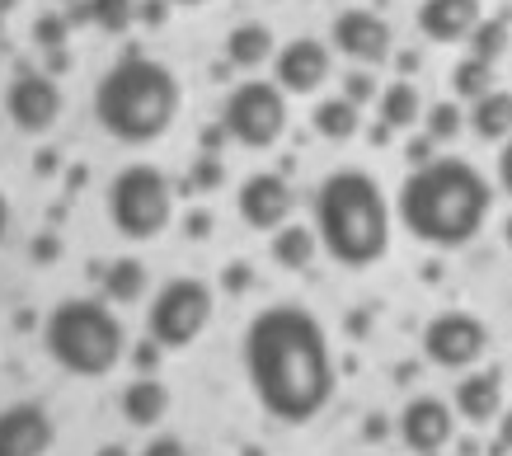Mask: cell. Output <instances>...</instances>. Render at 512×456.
<instances>
[{"label": "cell", "mask_w": 512, "mask_h": 456, "mask_svg": "<svg viewBox=\"0 0 512 456\" xmlns=\"http://www.w3.org/2000/svg\"><path fill=\"white\" fill-rule=\"evenodd\" d=\"M480 0H423L419 5V33L433 43H461L480 29Z\"/></svg>", "instance_id": "16"}, {"label": "cell", "mask_w": 512, "mask_h": 456, "mask_svg": "<svg viewBox=\"0 0 512 456\" xmlns=\"http://www.w3.org/2000/svg\"><path fill=\"white\" fill-rule=\"evenodd\" d=\"M498 184H503V193L512 198V137H508V146H503V156H498Z\"/></svg>", "instance_id": "37"}, {"label": "cell", "mask_w": 512, "mask_h": 456, "mask_svg": "<svg viewBox=\"0 0 512 456\" xmlns=\"http://www.w3.org/2000/svg\"><path fill=\"white\" fill-rule=\"evenodd\" d=\"M94 5V24L104 33H123L137 19V0H90Z\"/></svg>", "instance_id": "27"}, {"label": "cell", "mask_w": 512, "mask_h": 456, "mask_svg": "<svg viewBox=\"0 0 512 456\" xmlns=\"http://www.w3.org/2000/svg\"><path fill=\"white\" fill-rule=\"evenodd\" d=\"M315 132H320V137H329V142H348V137H353L357 127H362V113H357V104L353 99H325V104H320V109H315Z\"/></svg>", "instance_id": "24"}, {"label": "cell", "mask_w": 512, "mask_h": 456, "mask_svg": "<svg viewBox=\"0 0 512 456\" xmlns=\"http://www.w3.org/2000/svg\"><path fill=\"white\" fill-rule=\"evenodd\" d=\"M33 170H38V174H52V170H57V151H43V156L33 160Z\"/></svg>", "instance_id": "41"}, {"label": "cell", "mask_w": 512, "mask_h": 456, "mask_svg": "<svg viewBox=\"0 0 512 456\" xmlns=\"http://www.w3.org/2000/svg\"><path fill=\"white\" fill-rule=\"evenodd\" d=\"M503 452H512V409L498 419V438H494V456H503Z\"/></svg>", "instance_id": "36"}, {"label": "cell", "mask_w": 512, "mask_h": 456, "mask_svg": "<svg viewBox=\"0 0 512 456\" xmlns=\"http://www.w3.org/2000/svg\"><path fill=\"white\" fill-rule=\"evenodd\" d=\"M470 127L480 132L484 142H503V137H512V90H489L484 99H475Z\"/></svg>", "instance_id": "21"}, {"label": "cell", "mask_w": 512, "mask_h": 456, "mask_svg": "<svg viewBox=\"0 0 512 456\" xmlns=\"http://www.w3.org/2000/svg\"><path fill=\"white\" fill-rule=\"evenodd\" d=\"M226 179V170H221L217 156H198L193 160V170H188V193H212Z\"/></svg>", "instance_id": "30"}, {"label": "cell", "mask_w": 512, "mask_h": 456, "mask_svg": "<svg viewBox=\"0 0 512 456\" xmlns=\"http://www.w3.org/2000/svg\"><path fill=\"white\" fill-rule=\"evenodd\" d=\"M273 57V29L268 24H240L226 33V62L231 66H264Z\"/></svg>", "instance_id": "19"}, {"label": "cell", "mask_w": 512, "mask_h": 456, "mask_svg": "<svg viewBox=\"0 0 512 456\" xmlns=\"http://www.w3.org/2000/svg\"><path fill=\"white\" fill-rule=\"evenodd\" d=\"M404 156H409V165H414V170H419V165H428V160H433V137H414Z\"/></svg>", "instance_id": "34"}, {"label": "cell", "mask_w": 512, "mask_h": 456, "mask_svg": "<svg viewBox=\"0 0 512 456\" xmlns=\"http://www.w3.org/2000/svg\"><path fill=\"white\" fill-rule=\"evenodd\" d=\"M174 217L170 179L156 165H127L109 184V221L127 240H156Z\"/></svg>", "instance_id": "6"}, {"label": "cell", "mask_w": 512, "mask_h": 456, "mask_svg": "<svg viewBox=\"0 0 512 456\" xmlns=\"http://www.w3.org/2000/svg\"><path fill=\"white\" fill-rule=\"evenodd\" d=\"M489 207H494V189L470 160H428L400 184V212L404 231L423 245H437V250H456V245H470V240L484 231L489 221Z\"/></svg>", "instance_id": "2"}, {"label": "cell", "mask_w": 512, "mask_h": 456, "mask_svg": "<svg viewBox=\"0 0 512 456\" xmlns=\"http://www.w3.org/2000/svg\"><path fill=\"white\" fill-rule=\"evenodd\" d=\"M179 99L184 95H179V80L170 66L132 48L94 85V118L113 142L146 146L170 132V123L179 118Z\"/></svg>", "instance_id": "3"}, {"label": "cell", "mask_w": 512, "mask_h": 456, "mask_svg": "<svg viewBox=\"0 0 512 456\" xmlns=\"http://www.w3.org/2000/svg\"><path fill=\"white\" fill-rule=\"evenodd\" d=\"M212 320V287L202 278H170L146 306V334L160 348H188Z\"/></svg>", "instance_id": "7"}, {"label": "cell", "mask_w": 512, "mask_h": 456, "mask_svg": "<svg viewBox=\"0 0 512 456\" xmlns=\"http://www.w3.org/2000/svg\"><path fill=\"white\" fill-rule=\"evenodd\" d=\"M287 90L282 85H268V80H245V85H235L226 104H221V127H226V137L240 146H254V151H264L273 146L287 132Z\"/></svg>", "instance_id": "8"}, {"label": "cell", "mask_w": 512, "mask_h": 456, "mask_svg": "<svg viewBox=\"0 0 512 456\" xmlns=\"http://www.w3.org/2000/svg\"><path fill=\"white\" fill-rule=\"evenodd\" d=\"M170 5H207V0H170Z\"/></svg>", "instance_id": "45"}, {"label": "cell", "mask_w": 512, "mask_h": 456, "mask_svg": "<svg viewBox=\"0 0 512 456\" xmlns=\"http://www.w3.org/2000/svg\"><path fill=\"white\" fill-rule=\"evenodd\" d=\"M451 90H456V99H484L489 90H494V62H480V57H466V62L451 66Z\"/></svg>", "instance_id": "25"}, {"label": "cell", "mask_w": 512, "mask_h": 456, "mask_svg": "<svg viewBox=\"0 0 512 456\" xmlns=\"http://www.w3.org/2000/svg\"><path fill=\"white\" fill-rule=\"evenodd\" d=\"M137 19L141 24H165V19H170V0H137Z\"/></svg>", "instance_id": "32"}, {"label": "cell", "mask_w": 512, "mask_h": 456, "mask_svg": "<svg viewBox=\"0 0 512 456\" xmlns=\"http://www.w3.org/2000/svg\"><path fill=\"white\" fill-rule=\"evenodd\" d=\"M226 287H235V292H240V287H249V264H231V268H226Z\"/></svg>", "instance_id": "40"}, {"label": "cell", "mask_w": 512, "mask_h": 456, "mask_svg": "<svg viewBox=\"0 0 512 456\" xmlns=\"http://www.w3.org/2000/svg\"><path fill=\"white\" fill-rule=\"evenodd\" d=\"M503 240H508V245H512V217H508V226H503Z\"/></svg>", "instance_id": "46"}, {"label": "cell", "mask_w": 512, "mask_h": 456, "mask_svg": "<svg viewBox=\"0 0 512 456\" xmlns=\"http://www.w3.org/2000/svg\"><path fill=\"white\" fill-rule=\"evenodd\" d=\"M5 226H10V203H5V193H0V240H5Z\"/></svg>", "instance_id": "43"}, {"label": "cell", "mask_w": 512, "mask_h": 456, "mask_svg": "<svg viewBox=\"0 0 512 456\" xmlns=\"http://www.w3.org/2000/svg\"><path fill=\"white\" fill-rule=\"evenodd\" d=\"M498 409H503L498 372H466V377L456 381V414L466 424H494Z\"/></svg>", "instance_id": "17"}, {"label": "cell", "mask_w": 512, "mask_h": 456, "mask_svg": "<svg viewBox=\"0 0 512 456\" xmlns=\"http://www.w3.org/2000/svg\"><path fill=\"white\" fill-rule=\"evenodd\" d=\"M240 358H245V377L259 409L273 414L278 424H311L315 414L334 400L329 334L296 301L264 306L249 320Z\"/></svg>", "instance_id": "1"}, {"label": "cell", "mask_w": 512, "mask_h": 456, "mask_svg": "<svg viewBox=\"0 0 512 456\" xmlns=\"http://www.w3.org/2000/svg\"><path fill=\"white\" fill-rule=\"evenodd\" d=\"M329 43L343 52V57H353V62L362 66H376L390 57V24L381 15H372V10H343V15H334V24H329Z\"/></svg>", "instance_id": "12"}, {"label": "cell", "mask_w": 512, "mask_h": 456, "mask_svg": "<svg viewBox=\"0 0 512 456\" xmlns=\"http://www.w3.org/2000/svg\"><path fill=\"white\" fill-rule=\"evenodd\" d=\"M66 33H71L66 15H52V10H43V15L33 19V43H38L43 52H62L66 48Z\"/></svg>", "instance_id": "28"}, {"label": "cell", "mask_w": 512, "mask_h": 456, "mask_svg": "<svg viewBox=\"0 0 512 456\" xmlns=\"http://www.w3.org/2000/svg\"><path fill=\"white\" fill-rule=\"evenodd\" d=\"M5 113H10V123L19 132H47V127L62 118V90H57V80L47 76V71H19L10 80V90H5Z\"/></svg>", "instance_id": "10"}, {"label": "cell", "mask_w": 512, "mask_h": 456, "mask_svg": "<svg viewBox=\"0 0 512 456\" xmlns=\"http://www.w3.org/2000/svg\"><path fill=\"white\" fill-rule=\"evenodd\" d=\"M451 433H456V414H451L447 400H437V395H414V400L404 405L400 438L409 452L437 456L451 442Z\"/></svg>", "instance_id": "14"}, {"label": "cell", "mask_w": 512, "mask_h": 456, "mask_svg": "<svg viewBox=\"0 0 512 456\" xmlns=\"http://www.w3.org/2000/svg\"><path fill=\"white\" fill-rule=\"evenodd\" d=\"M141 456H188V447L179 438H151Z\"/></svg>", "instance_id": "33"}, {"label": "cell", "mask_w": 512, "mask_h": 456, "mask_svg": "<svg viewBox=\"0 0 512 456\" xmlns=\"http://www.w3.org/2000/svg\"><path fill=\"white\" fill-rule=\"evenodd\" d=\"M466 43H470V57L498 62V57L508 52V24H503V19H480V29L470 33Z\"/></svg>", "instance_id": "26"}, {"label": "cell", "mask_w": 512, "mask_h": 456, "mask_svg": "<svg viewBox=\"0 0 512 456\" xmlns=\"http://www.w3.org/2000/svg\"><path fill=\"white\" fill-rule=\"evenodd\" d=\"M423 113V99L409 80H390L381 90V123L386 127H414Z\"/></svg>", "instance_id": "23"}, {"label": "cell", "mask_w": 512, "mask_h": 456, "mask_svg": "<svg viewBox=\"0 0 512 456\" xmlns=\"http://www.w3.org/2000/svg\"><path fill=\"white\" fill-rule=\"evenodd\" d=\"M118 405H123V419L132 428H151V424L165 419V409H170V391H165V381H156V377H137V381H127L123 386Z\"/></svg>", "instance_id": "18"}, {"label": "cell", "mask_w": 512, "mask_h": 456, "mask_svg": "<svg viewBox=\"0 0 512 456\" xmlns=\"http://www.w3.org/2000/svg\"><path fill=\"white\" fill-rule=\"evenodd\" d=\"M484 348H489V330H484L480 315H470V311H442V315H433L428 330H423V353H428V362L447 367V372L475 367V362L484 358Z\"/></svg>", "instance_id": "9"}, {"label": "cell", "mask_w": 512, "mask_h": 456, "mask_svg": "<svg viewBox=\"0 0 512 456\" xmlns=\"http://www.w3.org/2000/svg\"><path fill=\"white\" fill-rule=\"evenodd\" d=\"M57 442V424L43 405L19 400L0 409V456H47Z\"/></svg>", "instance_id": "13"}, {"label": "cell", "mask_w": 512, "mask_h": 456, "mask_svg": "<svg viewBox=\"0 0 512 456\" xmlns=\"http://www.w3.org/2000/svg\"><path fill=\"white\" fill-rule=\"evenodd\" d=\"M235 207H240V221L245 226H254V231H278V226H287V217H292V184L282 179V174H249L245 184H240V193H235Z\"/></svg>", "instance_id": "11"}, {"label": "cell", "mask_w": 512, "mask_h": 456, "mask_svg": "<svg viewBox=\"0 0 512 456\" xmlns=\"http://www.w3.org/2000/svg\"><path fill=\"white\" fill-rule=\"evenodd\" d=\"M372 95H376V85H372V76H367V71H353V76L343 80V99H353L357 109H362Z\"/></svg>", "instance_id": "31"}, {"label": "cell", "mask_w": 512, "mask_h": 456, "mask_svg": "<svg viewBox=\"0 0 512 456\" xmlns=\"http://www.w3.org/2000/svg\"><path fill=\"white\" fill-rule=\"evenodd\" d=\"M104 297L113 306H132V301L146 297V264L141 259H113L104 268Z\"/></svg>", "instance_id": "22"}, {"label": "cell", "mask_w": 512, "mask_h": 456, "mask_svg": "<svg viewBox=\"0 0 512 456\" xmlns=\"http://www.w3.org/2000/svg\"><path fill=\"white\" fill-rule=\"evenodd\" d=\"M315 245H320V236H315V226H296V221H287V226H278L273 231V259H278V268H292V273H301V268L315 259Z\"/></svg>", "instance_id": "20"}, {"label": "cell", "mask_w": 512, "mask_h": 456, "mask_svg": "<svg viewBox=\"0 0 512 456\" xmlns=\"http://www.w3.org/2000/svg\"><path fill=\"white\" fill-rule=\"evenodd\" d=\"M456 132H461V109L456 104H433L428 109V137L433 142H451Z\"/></svg>", "instance_id": "29"}, {"label": "cell", "mask_w": 512, "mask_h": 456, "mask_svg": "<svg viewBox=\"0 0 512 456\" xmlns=\"http://www.w3.org/2000/svg\"><path fill=\"white\" fill-rule=\"evenodd\" d=\"M57 254H62V245H57L52 236H38V240H33V259H43V264H52Z\"/></svg>", "instance_id": "38"}, {"label": "cell", "mask_w": 512, "mask_h": 456, "mask_svg": "<svg viewBox=\"0 0 512 456\" xmlns=\"http://www.w3.org/2000/svg\"><path fill=\"white\" fill-rule=\"evenodd\" d=\"M94 456H132V452H127V447H118V442H104Z\"/></svg>", "instance_id": "42"}, {"label": "cell", "mask_w": 512, "mask_h": 456, "mask_svg": "<svg viewBox=\"0 0 512 456\" xmlns=\"http://www.w3.org/2000/svg\"><path fill=\"white\" fill-rule=\"evenodd\" d=\"M43 348L71 377H109L127 353V330L109 301L66 297L43 320Z\"/></svg>", "instance_id": "5"}, {"label": "cell", "mask_w": 512, "mask_h": 456, "mask_svg": "<svg viewBox=\"0 0 512 456\" xmlns=\"http://www.w3.org/2000/svg\"><path fill=\"white\" fill-rule=\"evenodd\" d=\"M329 48L315 43V38H292L287 48L278 52V85L287 95H315L329 80Z\"/></svg>", "instance_id": "15"}, {"label": "cell", "mask_w": 512, "mask_h": 456, "mask_svg": "<svg viewBox=\"0 0 512 456\" xmlns=\"http://www.w3.org/2000/svg\"><path fill=\"white\" fill-rule=\"evenodd\" d=\"M66 24L76 29V24H94V5L90 0H71V10H66Z\"/></svg>", "instance_id": "35"}, {"label": "cell", "mask_w": 512, "mask_h": 456, "mask_svg": "<svg viewBox=\"0 0 512 456\" xmlns=\"http://www.w3.org/2000/svg\"><path fill=\"white\" fill-rule=\"evenodd\" d=\"M15 5H19V0H0V19L10 15V10H15Z\"/></svg>", "instance_id": "44"}, {"label": "cell", "mask_w": 512, "mask_h": 456, "mask_svg": "<svg viewBox=\"0 0 512 456\" xmlns=\"http://www.w3.org/2000/svg\"><path fill=\"white\" fill-rule=\"evenodd\" d=\"M315 236L343 268H372L390 250V207L372 174L334 170L315 189Z\"/></svg>", "instance_id": "4"}, {"label": "cell", "mask_w": 512, "mask_h": 456, "mask_svg": "<svg viewBox=\"0 0 512 456\" xmlns=\"http://www.w3.org/2000/svg\"><path fill=\"white\" fill-rule=\"evenodd\" d=\"M184 226H188V236H193V240H202L207 231H212V217H207V212H188Z\"/></svg>", "instance_id": "39"}]
</instances>
